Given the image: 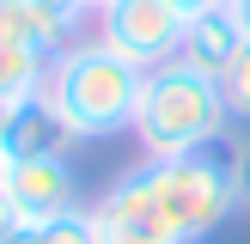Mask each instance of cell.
<instances>
[{"mask_svg":"<svg viewBox=\"0 0 250 244\" xmlns=\"http://www.w3.org/2000/svg\"><path fill=\"white\" fill-rule=\"evenodd\" d=\"M146 67L128 55H116L110 43H67L49 61L43 104L61 116V128L73 141H110V134L134 128V104H141Z\"/></svg>","mask_w":250,"mask_h":244,"instance_id":"cell-1","label":"cell"},{"mask_svg":"<svg viewBox=\"0 0 250 244\" xmlns=\"http://www.w3.org/2000/svg\"><path fill=\"white\" fill-rule=\"evenodd\" d=\"M226 92H220L214 73L189 67V61H159L146 67L141 104H134V141H141L146 159H183L202 153L226 134Z\"/></svg>","mask_w":250,"mask_h":244,"instance_id":"cell-2","label":"cell"},{"mask_svg":"<svg viewBox=\"0 0 250 244\" xmlns=\"http://www.w3.org/2000/svg\"><path fill=\"white\" fill-rule=\"evenodd\" d=\"M146 183H153V202L171 220V232L183 244H202L238 207V153H220L214 141L183 159H146Z\"/></svg>","mask_w":250,"mask_h":244,"instance_id":"cell-3","label":"cell"},{"mask_svg":"<svg viewBox=\"0 0 250 244\" xmlns=\"http://www.w3.org/2000/svg\"><path fill=\"white\" fill-rule=\"evenodd\" d=\"M183 12L171 0H104L98 6V43H110L116 55L159 67V61H177L183 49Z\"/></svg>","mask_w":250,"mask_h":244,"instance_id":"cell-4","label":"cell"},{"mask_svg":"<svg viewBox=\"0 0 250 244\" xmlns=\"http://www.w3.org/2000/svg\"><path fill=\"white\" fill-rule=\"evenodd\" d=\"M85 214H92V244H183L171 232V220L159 214V202H153L146 165L122 171Z\"/></svg>","mask_w":250,"mask_h":244,"instance_id":"cell-5","label":"cell"},{"mask_svg":"<svg viewBox=\"0 0 250 244\" xmlns=\"http://www.w3.org/2000/svg\"><path fill=\"white\" fill-rule=\"evenodd\" d=\"M6 202L24 226H43V220L80 207V177H73L67 153H49V159H19L6 165Z\"/></svg>","mask_w":250,"mask_h":244,"instance_id":"cell-6","label":"cell"},{"mask_svg":"<svg viewBox=\"0 0 250 244\" xmlns=\"http://www.w3.org/2000/svg\"><path fill=\"white\" fill-rule=\"evenodd\" d=\"M0 43L43 49V55L55 61L67 43H80V19L61 12L55 0H0Z\"/></svg>","mask_w":250,"mask_h":244,"instance_id":"cell-7","label":"cell"},{"mask_svg":"<svg viewBox=\"0 0 250 244\" xmlns=\"http://www.w3.org/2000/svg\"><path fill=\"white\" fill-rule=\"evenodd\" d=\"M73 134L61 128V116L43 104V92L24 98V104H12L6 128H0V159L6 165H19V159H49V153H67Z\"/></svg>","mask_w":250,"mask_h":244,"instance_id":"cell-8","label":"cell"},{"mask_svg":"<svg viewBox=\"0 0 250 244\" xmlns=\"http://www.w3.org/2000/svg\"><path fill=\"white\" fill-rule=\"evenodd\" d=\"M238 49H244V31H238V19H232V6H214V12H195L189 24H183V49L177 55L189 61V67H202V73H226L232 61H238Z\"/></svg>","mask_w":250,"mask_h":244,"instance_id":"cell-9","label":"cell"},{"mask_svg":"<svg viewBox=\"0 0 250 244\" xmlns=\"http://www.w3.org/2000/svg\"><path fill=\"white\" fill-rule=\"evenodd\" d=\"M43 80H49V55H43V49L0 43V104H24V98H37Z\"/></svg>","mask_w":250,"mask_h":244,"instance_id":"cell-10","label":"cell"},{"mask_svg":"<svg viewBox=\"0 0 250 244\" xmlns=\"http://www.w3.org/2000/svg\"><path fill=\"white\" fill-rule=\"evenodd\" d=\"M37 244H92V214L85 207H67V214L43 220L37 226Z\"/></svg>","mask_w":250,"mask_h":244,"instance_id":"cell-11","label":"cell"},{"mask_svg":"<svg viewBox=\"0 0 250 244\" xmlns=\"http://www.w3.org/2000/svg\"><path fill=\"white\" fill-rule=\"evenodd\" d=\"M220 92H226V110H232V116L250 122V43L238 49V61L220 73Z\"/></svg>","mask_w":250,"mask_h":244,"instance_id":"cell-12","label":"cell"},{"mask_svg":"<svg viewBox=\"0 0 250 244\" xmlns=\"http://www.w3.org/2000/svg\"><path fill=\"white\" fill-rule=\"evenodd\" d=\"M238 207H250V141L238 146Z\"/></svg>","mask_w":250,"mask_h":244,"instance_id":"cell-13","label":"cell"},{"mask_svg":"<svg viewBox=\"0 0 250 244\" xmlns=\"http://www.w3.org/2000/svg\"><path fill=\"white\" fill-rule=\"evenodd\" d=\"M171 6H177L183 19H195V12H214V6H226V0H171Z\"/></svg>","mask_w":250,"mask_h":244,"instance_id":"cell-14","label":"cell"},{"mask_svg":"<svg viewBox=\"0 0 250 244\" xmlns=\"http://www.w3.org/2000/svg\"><path fill=\"white\" fill-rule=\"evenodd\" d=\"M0 244H37V226H6V232H0Z\"/></svg>","mask_w":250,"mask_h":244,"instance_id":"cell-15","label":"cell"},{"mask_svg":"<svg viewBox=\"0 0 250 244\" xmlns=\"http://www.w3.org/2000/svg\"><path fill=\"white\" fill-rule=\"evenodd\" d=\"M232 6V19H238V31H244V43H250V0H226Z\"/></svg>","mask_w":250,"mask_h":244,"instance_id":"cell-16","label":"cell"},{"mask_svg":"<svg viewBox=\"0 0 250 244\" xmlns=\"http://www.w3.org/2000/svg\"><path fill=\"white\" fill-rule=\"evenodd\" d=\"M61 12H73V19H85V12H92V0H55Z\"/></svg>","mask_w":250,"mask_h":244,"instance_id":"cell-17","label":"cell"},{"mask_svg":"<svg viewBox=\"0 0 250 244\" xmlns=\"http://www.w3.org/2000/svg\"><path fill=\"white\" fill-rule=\"evenodd\" d=\"M0 189H6V159H0Z\"/></svg>","mask_w":250,"mask_h":244,"instance_id":"cell-18","label":"cell"},{"mask_svg":"<svg viewBox=\"0 0 250 244\" xmlns=\"http://www.w3.org/2000/svg\"><path fill=\"white\" fill-rule=\"evenodd\" d=\"M98 6H104V0H92V12H98Z\"/></svg>","mask_w":250,"mask_h":244,"instance_id":"cell-19","label":"cell"}]
</instances>
